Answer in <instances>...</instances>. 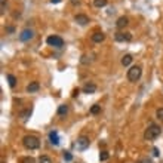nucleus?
Wrapping results in <instances>:
<instances>
[{
  "label": "nucleus",
  "mask_w": 163,
  "mask_h": 163,
  "mask_svg": "<svg viewBox=\"0 0 163 163\" xmlns=\"http://www.w3.org/2000/svg\"><path fill=\"white\" fill-rule=\"evenodd\" d=\"M162 133V128L159 126V124H156V123H151L150 126L145 129V132H144V138L147 141H153V140H156V138L159 136Z\"/></svg>",
  "instance_id": "obj_1"
},
{
  "label": "nucleus",
  "mask_w": 163,
  "mask_h": 163,
  "mask_svg": "<svg viewBox=\"0 0 163 163\" xmlns=\"http://www.w3.org/2000/svg\"><path fill=\"white\" fill-rule=\"evenodd\" d=\"M22 144H24V147L28 148V150H36V148L40 147L39 138L34 136V135H27V136H24V138H22Z\"/></svg>",
  "instance_id": "obj_2"
},
{
  "label": "nucleus",
  "mask_w": 163,
  "mask_h": 163,
  "mask_svg": "<svg viewBox=\"0 0 163 163\" xmlns=\"http://www.w3.org/2000/svg\"><path fill=\"white\" fill-rule=\"evenodd\" d=\"M141 74H142V70L140 65H133L128 70V80L129 82H136V80H140L141 77Z\"/></svg>",
  "instance_id": "obj_3"
},
{
  "label": "nucleus",
  "mask_w": 163,
  "mask_h": 163,
  "mask_svg": "<svg viewBox=\"0 0 163 163\" xmlns=\"http://www.w3.org/2000/svg\"><path fill=\"white\" fill-rule=\"evenodd\" d=\"M46 43L49 46H54V47H62L64 46V40H62V37H59V36H49L46 39Z\"/></svg>",
  "instance_id": "obj_4"
},
{
  "label": "nucleus",
  "mask_w": 163,
  "mask_h": 163,
  "mask_svg": "<svg viewBox=\"0 0 163 163\" xmlns=\"http://www.w3.org/2000/svg\"><path fill=\"white\" fill-rule=\"evenodd\" d=\"M33 37H34V31H33L31 28H25V30L21 31V34H19V40H21V42H30Z\"/></svg>",
  "instance_id": "obj_5"
},
{
  "label": "nucleus",
  "mask_w": 163,
  "mask_h": 163,
  "mask_svg": "<svg viewBox=\"0 0 163 163\" xmlns=\"http://www.w3.org/2000/svg\"><path fill=\"white\" fill-rule=\"evenodd\" d=\"M76 145H77L79 150H86L87 147L91 145V141H89V138H87V136L82 135V136L77 138V144H76Z\"/></svg>",
  "instance_id": "obj_6"
},
{
  "label": "nucleus",
  "mask_w": 163,
  "mask_h": 163,
  "mask_svg": "<svg viewBox=\"0 0 163 163\" xmlns=\"http://www.w3.org/2000/svg\"><path fill=\"white\" fill-rule=\"evenodd\" d=\"M114 39H116V42H131L132 40V34L131 33H122V31H119V33L114 34Z\"/></svg>",
  "instance_id": "obj_7"
},
{
  "label": "nucleus",
  "mask_w": 163,
  "mask_h": 163,
  "mask_svg": "<svg viewBox=\"0 0 163 163\" xmlns=\"http://www.w3.org/2000/svg\"><path fill=\"white\" fill-rule=\"evenodd\" d=\"M74 21H76L79 25H86V24L89 22V17L85 15V14H79V15L74 17Z\"/></svg>",
  "instance_id": "obj_8"
},
{
  "label": "nucleus",
  "mask_w": 163,
  "mask_h": 163,
  "mask_svg": "<svg viewBox=\"0 0 163 163\" xmlns=\"http://www.w3.org/2000/svg\"><path fill=\"white\" fill-rule=\"evenodd\" d=\"M128 24H129V18H128V17H120V18L116 21V27H117L119 30H122V28H124V27H128Z\"/></svg>",
  "instance_id": "obj_9"
},
{
  "label": "nucleus",
  "mask_w": 163,
  "mask_h": 163,
  "mask_svg": "<svg viewBox=\"0 0 163 163\" xmlns=\"http://www.w3.org/2000/svg\"><path fill=\"white\" fill-rule=\"evenodd\" d=\"M104 39H105V34L102 31H96V33L92 34V42L94 43H101V42H104Z\"/></svg>",
  "instance_id": "obj_10"
},
{
  "label": "nucleus",
  "mask_w": 163,
  "mask_h": 163,
  "mask_svg": "<svg viewBox=\"0 0 163 163\" xmlns=\"http://www.w3.org/2000/svg\"><path fill=\"white\" fill-rule=\"evenodd\" d=\"M85 94H94L95 91H96V85L95 83H92V82H87L85 86H83V89H82Z\"/></svg>",
  "instance_id": "obj_11"
},
{
  "label": "nucleus",
  "mask_w": 163,
  "mask_h": 163,
  "mask_svg": "<svg viewBox=\"0 0 163 163\" xmlns=\"http://www.w3.org/2000/svg\"><path fill=\"white\" fill-rule=\"evenodd\" d=\"M49 141H51V144H54V145L59 144V136H58L56 131H51V132H49Z\"/></svg>",
  "instance_id": "obj_12"
},
{
  "label": "nucleus",
  "mask_w": 163,
  "mask_h": 163,
  "mask_svg": "<svg viewBox=\"0 0 163 163\" xmlns=\"http://www.w3.org/2000/svg\"><path fill=\"white\" fill-rule=\"evenodd\" d=\"M40 89V85H39V82H31L28 86H27V92H30V94H33V92H37Z\"/></svg>",
  "instance_id": "obj_13"
},
{
  "label": "nucleus",
  "mask_w": 163,
  "mask_h": 163,
  "mask_svg": "<svg viewBox=\"0 0 163 163\" xmlns=\"http://www.w3.org/2000/svg\"><path fill=\"white\" fill-rule=\"evenodd\" d=\"M56 113H58V116H61V117H65V116H67V113H68V105H67V104H62V105H59Z\"/></svg>",
  "instance_id": "obj_14"
},
{
  "label": "nucleus",
  "mask_w": 163,
  "mask_h": 163,
  "mask_svg": "<svg viewBox=\"0 0 163 163\" xmlns=\"http://www.w3.org/2000/svg\"><path fill=\"white\" fill-rule=\"evenodd\" d=\"M132 61H133L132 55L131 54H126V55H123V58H122V65L123 67H128V65H131Z\"/></svg>",
  "instance_id": "obj_15"
},
{
  "label": "nucleus",
  "mask_w": 163,
  "mask_h": 163,
  "mask_svg": "<svg viewBox=\"0 0 163 163\" xmlns=\"http://www.w3.org/2000/svg\"><path fill=\"white\" fill-rule=\"evenodd\" d=\"M6 79H8V83H9L10 87H15L17 86V77L14 76V74H8Z\"/></svg>",
  "instance_id": "obj_16"
},
{
  "label": "nucleus",
  "mask_w": 163,
  "mask_h": 163,
  "mask_svg": "<svg viewBox=\"0 0 163 163\" xmlns=\"http://www.w3.org/2000/svg\"><path fill=\"white\" fill-rule=\"evenodd\" d=\"M30 116H31V108H25L24 111H21V117H22L24 120H27Z\"/></svg>",
  "instance_id": "obj_17"
},
{
  "label": "nucleus",
  "mask_w": 163,
  "mask_h": 163,
  "mask_svg": "<svg viewBox=\"0 0 163 163\" xmlns=\"http://www.w3.org/2000/svg\"><path fill=\"white\" fill-rule=\"evenodd\" d=\"M99 113H101V105L95 104L91 107V114H99Z\"/></svg>",
  "instance_id": "obj_18"
},
{
  "label": "nucleus",
  "mask_w": 163,
  "mask_h": 163,
  "mask_svg": "<svg viewBox=\"0 0 163 163\" xmlns=\"http://www.w3.org/2000/svg\"><path fill=\"white\" fill-rule=\"evenodd\" d=\"M108 157H110V154H108V151H105V150H102V151L99 153V160H101V162L108 160Z\"/></svg>",
  "instance_id": "obj_19"
},
{
  "label": "nucleus",
  "mask_w": 163,
  "mask_h": 163,
  "mask_svg": "<svg viewBox=\"0 0 163 163\" xmlns=\"http://www.w3.org/2000/svg\"><path fill=\"white\" fill-rule=\"evenodd\" d=\"M94 5L96 8H104L107 5V0H94Z\"/></svg>",
  "instance_id": "obj_20"
},
{
  "label": "nucleus",
  "mask_w": 163,
  "mask_h": 163,
  "mask_svg": "<svg viewBox=\"0 0 163 163\" xmlns=\"http://www.w3.org/2000/svg\"><path fill=\"white\" fill-rule=\"evenodd\" d=\"M39 163H52V159L49 156H40L39 157Z\"/></svg>",
  "instance_id": "obj_21"
},
{
  "label": "nucleus",
  "mask_w": 163,
  "mask_h": 163,
  "mask_svg": "<svg viewBox=\"0 0 163 163\" xmlns=\"http://www.w3.org/2000/svg\"><path fill=\"white\" fill-rule=\"evenodd\" d=\"M64 160L71 162V160H73V154H71L70 151H64Z\"/></svg>",
  "instance_id": "obj_22"
},
{
  "label": "nucleus",
  "mask_w": 163,
  "mask_h": 163,
  "mask_svg": "<svg viewBox=\"0 0 163 163\" xmlns=\"http://www.w3.org/2000/svg\"><path fill=\"white\" fill-rule=\"evenodd\" d=\"M156 117L163 120V107H162V108H157V111H156Z\"/></svg>",
  "instance_id": "obj_23"
},
{
  "label": "nucleus",
  "mask_w": 163,
  "mask_h": 163,
  "mask_svg": "<svg viewBox=\"0 0 163 163\" xmlns=\"http://www.w3.org/2000/svg\"><path fill=\"white\" fill-rule=\"evenodd\" d=\"M136 163H153V160L150 159V157H144V159H140Z\"/></svg>",
  "instance_id": "obj_24"
},
{
  "label": "nucleus",
  "mask_w": 163,
  "mask_h": 163,
  "mask_svg": "<svg viewBox=\"0 0 163 163\" xmlns=\"http://www.w3.org/2000/svg\"><path fill=\"white\" fill-rule=\"evenodd\" d=\"M22 163H34V159L33 157H24L22 159Z\"/></svg>",
  "instance_id": "obj_25"
},
{
  "label": "nucleus",
  "mask_w": 163,
  "mask_h": 163,
  "mask_svg": "<svg viewBox=\"0 0 163 163\" xmlns=\"http://www.w3.org/2000/svg\"><path fill=\"white\" fill-rule=\"evenodd\" d=\"M159 154H160V153H159V148H157V147H153V156L157 157Z\"/></svg>",
  "instance_id": "obj_26"
},
{
  "label": "nucleus",
  "mask_w": 163,
  "mask_h": 163,
  "mask_svg": "<svg viewBox=\"0 0 163 163\" xmlns=\"http://www.w3.org/2000/svg\"><path fill=\"white\" fill-rule=\"evenodd\" d=\"M0 3H2V14H3L6 9V0H0Z\"/></svg>",
  "instance_id": "obj_27"
},
{
  "label": "nucleus",
  "mask_w": 163,
  "mask_h": 163,
  "mask_svg": "<svg viewBox=\"0 0 163 163\" xmlns=\"http://www.w3.org/2000/svg\"><path fill=\"white\" fill-rule=\"evenodd\" d=\"M6 31H8V33H14L15 28H14V27H6Z\"/></svg>",
  "instance_id": "obj_28"
},
{
  "label": "nucleus",
  "mask_w": 163,
  "mask_h": 163,
  "mask_svg": "<svg viewBox=\"0 0 163 163\" xmlns=\"http://www.w3.org/2000/svg\"><path fill=\"white\" fill-rule=\"evenodd\" d=\"M79 95V89H74L73 91V96H77Z\"/></svg>",
  "instance_id": "obj_29"
},
{
  "label": "nucleus",
  "mask_w": 163,
  "mask_h": 163,
  "mask_svg": "<svg viewBox=\"0 0 163 163\" xmlns=\"http://www.w3.org/2000/svg\"><path fill=\"white\" fill-rule=\"evenodd\" d=\"M71 3H73V5H79L80 0H71Z\"/></svg>",
  "instance_id": "obj_30"
},
{
  "label": "nucleus",
  "mask_w": 163,
  "mask_h": 163,
  "mask_svg": "<svg viewBox=\"0 0 163 163\" xmlns=\"http://www.w3.org/2000/svg\"><path fill=\"white\" fill-rule=\"evenodd\" d=\"M59 2H61V0H51L52 5H56V3H59Z\"/></svg>",
  "instance_id": "obj_31"
}]
</instances>
